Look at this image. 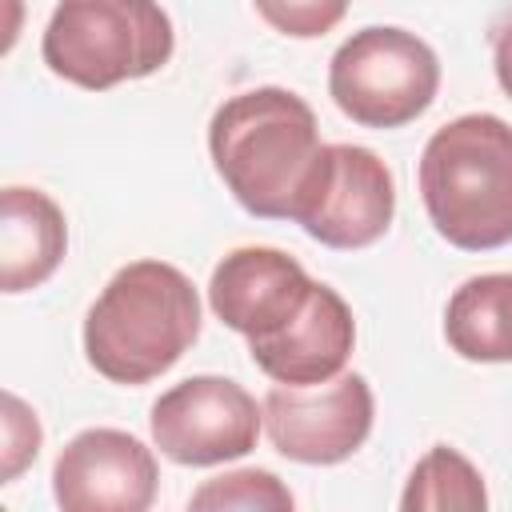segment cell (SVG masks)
Masks as SVG:
<instances>
[{
  "label": "cell",
  "instance_id": "ac0fdd59",
  "mask_svg": "<svg viewBox=\"0 0 512 512\" xmlns=\"http://www.w3.org/2000/svg\"><path fill=\"white\" fill-rule=\"evenodd\" d=\"M492 68H496L500 88L512 96V20L500 24L496 36H492Z\"/></svg>",
  "mask_w": 512,
  "mask_h": 512
},
{
  "label": "cell",
  "instance_id": "9a60e30c",
  "mask_svg": "<svg viewBox=\"0 0 512 512\" xmlns=\"http://www.w3.org/2000/svg\"><path fill=\"white\" fill-rule=\"evenodd\" d=\"M292 504H296V496L268 468H236V472L212 476L188 496V508H196V512H208V508L212 512H224V508H276V512H288Z\"/></svg>",
  "mask_w": 512,
  "mask_h": 512
},
{
  "label": "cell",
  "instance_id": "52a82bcc",
  "mask_svg": "<svg viewBox=\"0 0 512 512\" xmlns=\"http://www.w3.org/2000/svg\"><path fill=\"white\" fill-rule=\"evenodd\" d=\"M264 432L296 464H340L372 432L376 400L360 372L320 384H276L264 396Z\"/></svg>",
  "mask_w": 512,
  "mask_h": 512
},
{
  "label": "cell",
  "instance_id": "30bf717a",
  "mask_svg": "<svg viewBox=\"0 0 512 512\" xmlns=\"http://www.w3.org/2000/svg\"><path fill=\"white\" fill-rule=\"evenodd\" d=\"M316 280L304 272V264L280 248L248 244L232 248L208 280V304L216 320H224L244 340L272 336L280 324H288L304 300L312 296Z\"/></svg>",
  "mask_w": 512,
  "mask_h": 512
},
{
  "label": "cell",
  "instance_id": "9c48e42d",
  "mask_svg": "<svg viewBox=\"0 0 512 512\" xmlns=\"http://www.w3.org/2000/svg\"><path fill=\"white\" fill-rule=\"evenodd\" d=\"M392 212H396L392 168L364 144H328V168L300 228L324 248L352 252L376 244L388 232Z\"/></svg>",
  "mask_w": 512,
  "mask_h": 512
},
{
  "label": "cell",
  "instance_id": "8fae6325",
  "mask_svg": "<svg viewBox=\"0 0 512 512\" xmlns=\"http://www.w3.org/2000/svg\"><path fill=\"white\" fill-rule=\"evenodd\" d=\"M352 344H356V320L348 300L316 280L304 308L272 336L248 340V352L252 364L276 384H320L344 372Z\"/></svg>",
  "mask_w": 512,
  "mask_h": 512
},
{
  "label": "cell",
  "instance_id": "e0dca14e",
  "mask_svg": "<svg viewBox=\"0 0 512 512\" xmlns=\"http://www.w3.org/2000/svg\"><path fill=\"white\" fill-rule=\"evenodd\" d=\"M4 448H0V480L4 484H12L32 460H36V452H40V440H44V432H40V420H36V412L16 396V392H4Z\"/></svg>",
  "mask_w": 512,
  "mask_h": 512
},
{
  "label": "cell",
  "instance_id": "8992f818",
  "mask_svg": "<svg viewBox=\"0 0 512 512\" xmlns=\"http://www.w3.org/2000/svg\"><path fill=\"white\" fill-rule=\"evenodd\" d=\"M264 408L228 376H188L152 404V444L188 468L224 464L256 448Z\"/></svg>",
  "mask_w": 512,
  "mask_h": 512
},
{
  "label": "cell",
  "instance_id": "2e32d148",
  "mask_svg": "<svg viewBox=\"0 0 512 512\" xmlns=\"http://www.w3.org/2000/svg\"><path fill=\"white\" fill-rule=\"evenodd\" d=\"M252 4L264 16V24L276 28L280 36L316 40L344 20L352 0H252Z\"/></svg>",
  "mask_w": 512,
  "mask_h": 512
},
{
  "label": "cell",
  "instance_id": "5b68a950",
  "mask_svg": "<svg viewBox=\"0 0 512 512\" xmlns=\"http://www.w3.org/2000/svg\"><path fill=\"white\" fill-rule=\"evenodd\" d=\"M440 92L436 52L408 28L372 24L352 32L328 64L332 104L364 128H400L432 108Z\"/></svg>",
  "mask_w": 512,
  "mask_h": 512
},
{
  "label": "cell",
  "instance_id": "277c9868",
  "mask_svg": "<svg viewBox=\"0 0 512 512\" xmlns=\"http://www.w3.org/2000/svg\"><path fill=\"white\" fill-rule=\"evenodd\" d=\"M176 32L160 0H56L40 40L44 64L88 92L160 72Z\"/></svg>",
  "mask_w": 512,
  "mask_h": 512
},
{
  "label": "cell",
  "instance_id": "6da1fadb",
  "mask_svg": "<svg viewBox=\"0 0 512 512\" xmlns=\"http://www.w3.org/2000/svg\"><path fill=\"white\" fill-rule=\"evenodd\" d=\"M208 152L236 204L260 220L300 224L328 168L312 104L276 84L228 96L212 112Z\"/></svg>",
  "mask_w": 512,
  "mask_h": 512
},
{
  "label": "cell",
  "instance_id": "3957f363",
  "mask_svg": "<svg viewBox=\"0 0 512 512\" xmlns=\"http://www.w3.org/2000/svg\"><path fill=\"white\" fill-rule=\"evenodd\" d=\"M420 200L452 248L512 244V124L468 112L436 128L420 152Z\"/></svg>",
  "mask_w": 512,
  "mask_h": 512
},
{
  "label": "cell",
  "instance_id": "ba28073f",
  "mask_svg": "<svg viewBox=\"0 0 512 512\" xmlns=\"http://www.w3.org/2000/svg\"><path fill=\"white\" fill-rule=\"evenodd\" d=\"M156 480L152 448L120 428H84L52 464V496L68 512H144Z\"/></svg>",
  "mask_w": 512,
  "mask_h": 512
},
{
  "label": "cell",
  "instance_id": "5bb4252c",
  "mask_svg": "<svg viewBox=\"0 0 512 512\" xmlns=\"http://www.w3.org/2000/svg\"><path fill=\"white\" fill-rule=\"evenodd\" d=\"M400 508L404 512H480L488 508V488L480 468L464 452L448 444H432L416 460L404 484Z\"/></svg>",
  "mask_w": 512,
  "mask_h": 512
},
{
  "label": "cell",
  "instance_id": "4fadbf2b",
  "mask_svg": "<svg viewBox=\"0 0 512 512\" xmlns=\"http://www.w3.org/2000/svg\"><path fill=\"white\" fill-rule=\"evenodd\" d=\"M444 340L472 364L512 360V272L464 280L444 308Z\"/></svg>",
  "mask_w": 512,
  "mask_h": 512
},
{
  "label": "cell",
  "instance_id": "7a4b0ae2",
  "mask_svg": "<svg viewBox=\"0 0 512 512\" xmlns=\"http://www.w3.org/2000/svg\"><path fill=\"white\" fill-rule=\"evenodd\" d=\"M200 336V296L164 260L124 264L84 316V356L112 384L164 376Z\"/></svg>",
  "mask_w": 512,
  "mask_h": 512
},
{
  "label": "cell",
  "instance_id": "7c38bea8",
  "mask_svg": "<svg viewBox=\"0 0 512 512\" xmlns=\"http://www.w3.org/2000/svg\"><path fill=\"white\" fill-rule=\"evenodd\" d=\"M68 224L40 188L8 184L0 192V288L8 296L40 288L64 260Z\"/></svg>",
  "mask_w": 512,
  "mask_h": 512
}]
</instances>
